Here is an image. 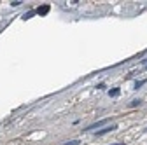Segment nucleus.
<instances>
[{
  "instance_id": "obj_7",
  "label": "nucleus",
  "mask_w": 147,
  "mask_h": 145,
  "mask_svg": "<svg viewBox=\"0 0 147 145\" xmlns=\"http://www.w3.org/2000/svg\"><path fill=\"white\" fill-rule=\"evenodd\" d=\"M81 142L79 140H72V142H67V143H63V145H79Z\"/></svg>"
},
{
  "instance_id": "obj_11",
  "label": "nucleus",
  "mask_w": 147,
  "mask_h": 145,
  "mask_svg": "<svg viewBox=\"0 0 147 145\" xmlns=\"http://www.w3.org/2000/svg\"><path fill=\"white\" fill-rule=\"evenodd\" d=\"M145 131H147V130H145Z\"/></svg>"
},
{
  "instance_id": "obj_5",
  "label": "nucleus",
  "mask_w": 147,
  "mask_h": 145,
  "mask_svg": "<svg viewBox=\"0 0 147 145\" xmlns=\"http://www.w3.org/2000/svg\"><path fill=\"white\" fill-rule=\"evenodd\" d=\"M145 82H147V79H142V81H137V82H135V89H138V87H140V86H144Z\"/></svg>"
},
{
  "instance_id": "obj_6",
  "label": "nucleus",
  "mask_w": 147,
  "mask_h": 145,
  "mask_svg": "<svg viewBox=\"0 0 147 145\" xmlns=\"http://www.w3.org/2000/svg\"><path fill=\"white\" fill-rule=\"evenodd\" d=\"M32 16H33V11H30V12H26V14L23 16V19L26 21V19H30V17H32Z\"/></svg>"
},
{
  "instance_id": "obj_3",
  "label": "nucleus",
  "mask_w": 147,
  "mask_h": 145,
  "mask_svg": "<svg viewBox=\"0 0 147 145\" xmlns=\"http://www.w3.org/2000/svg\"><path fill=\"white\" fill-rule=\"evenodd\" d=\"M114 130H117V126H116V124H112V126H107V128H105V130H102V131H98L96 135L100 136V135H105V133H109V131H114Z\"/></svg>"
},
{
  "instance_id": "obj_10",
  "label": "nucleus",
  "mask_w": 147,
  "mask_h": 145,
  "mask_svg": "<svg viewBox=\"0 0 147 145\" xmlns=\"http://www.w3.org/2000/svg\"><path fill=\"white\" fill-rule=\"evenodd\" d=\"M110 145H124V143H110Z\"/></svg>"
},
{
  "instance_id": "obj_9",
  "label": "nucleus",
  "mask_w": 147,
  "mask_h": 145,
  "mask_svg": "<svg viewBox=\"0 0 147 145\" xmlns=\"http://www.w3.org/2000/svg\"><path fill=\"white\" fill-rule=\"evenodd\" d=\"M138 103H140V100H133V101H131V107H137Z\"/></svg>"
},
{
  "instance_id": "obj_1",
  "label": "nucleus",
  "mask_w": 147,
  "mask_h": 145,
  "mask_svg": "<svg viewBox=\"0 0 147 145\" xmlns=\"http://www.w3.org/2000/svg\"><path fill=\"white\" fill-rule=\"evenodd\" d=\"M107 122H109V119L98 121V122H95V124H91V126H88V128H86V131H91V130H98V128H102V126H105Z\"/></svg>"
},
{
  "instance_id": "obj_2",
  "label": "nucleus",
  "mask_w": 147,
  "mask_h": 145,
  "mask_svg": "<svg viewBox=\"0 0 147 145\" xmlns=\"http://www.w3.org/2000/svg\"><path fill=\"white\" fill-rule=\"evenodd\" d=\"M49 9H51V7H49L47 4H44V5H40L39 9H37L35 12H37V14H39V16H46V14L49 12Z\"/></svg>"
},
{
  "instance_id": "obj_8",
  "label": "nucleus",
  "mask_w": 147,
  "mask_h": 145,
  "mask_svg": "<svg viewBox=\"0 0 147 145\" xmlns=\"http://www.w3.org/2000/svg\"><path fill=\"white\" fill-rule=\"evenodd\" d=\"M21 4H23V2H20V0H14V2H11L12 7H18V5H21Z\"/></svg>"
},
{
  "instance_id": "obj_4",
  "label": "nucleus",
  "mask_w": 147,
  "mask_h": 145,
  "mask_svg": "<svg viewBox=\"0 0 147 145\" xmlns=\"http://www.w3.org/2000/svg\"><path fill=\"white\" fill-rule=\"evenodd\" d=\"M119 87H114V89H110V91H109V96H119Z\"/></svg>"
}]
</instances>
